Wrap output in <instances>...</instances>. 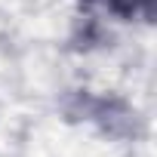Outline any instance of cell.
Wrapping results in <instances>:
<instances>
[{
  "label": "cell",
  "mask_w": 157,
  "mask_h": 157,
  "mask_svg": "<svg viewBox=\"0 0 157 157\" xmlns=\"http://www.w3.org/2000/svg\"><path fill=\"white\" fill-rule=\"evenodd\" d=\"M108 6L120 16H148L151 13V0H108Z\"/></svg>",
  "instance_id": "obj_1"
}]
</instances>
